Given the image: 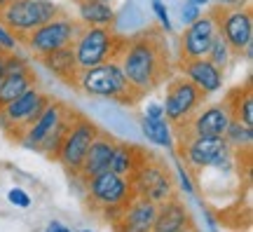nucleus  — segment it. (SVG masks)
I'll list each match as a JSON object with an SVG mask.
<instances>
[{
	"label": "nucleus",
	"mask_w": 253,
	"mask_h": 232,
	"mask_svg": "<svg viewBox=\"0 0 253 232\" xmlns=\"http://www.w3.org/2000/svg\"><path fill=\"white\" fill-rule=\"evenodd\" d=\"M118 63L125 78L134 85L141 96H148L164 87L176 71L169 43L162 28L148 26L131 38H125V45L118 54Z\"/></svg>",
	"instance_id": "f257e3e1"
},
{
	"label": "nucleus",
	"mask_w": 253,
	"mask_h": 232,
	"mask_svg": "<svg viewBox=\"0 0 253 232\" xmlns=\"http://www.w3.org/2000/svg\"><path fill=\"white\" fill-rule=\"evenodd\" d=\"M73 115H75V110L68 103L52 96L47 101V106L40 110V115L33 120V125L21 134L19 145H24L28 150L42 152L47 160H54L59 143H61L66 129L71 125Z\"/></svg>",
	"instance_id": "f03ea898"
},
{
	"label": "nucleus",
	"mask_w": 253,
	"mask_h": 232,
	"mask_svg": "<svg viewBox=\"0 0 253 232\" xmlns=\"http://www.w3.org/2000/svg\"><path fill=\"white\" fill-rule=\"evenodd\" d=\"M80 186L84 187L87 209L108 225L122 214V209L136 197L129 179H125V176H120V174H115L110 169L82 181Z\"/></svg>",
	"instance_id": "7ed1b4c3"
},
{
	"label": "nucleus",
	"mask_w": 253,
	"mask_h": 232,
	"mask_svg": "<svg viewBox=\"0 0 253 232\" xmlns=\"http://www.w3.org/2000/svg\"><path fill=\"white\" fill-rule=\"evenodd\" d=\"M75 90H80L87 96L118 101L122 106H138L141 98H143L134 85L125 78L118 59L99 63V66H91V68H82Z\"/></svg>",
	"instance_id": "20e7f679"
},
{
	"label": "nucleus",
	"mask_w": 253,
	"mask_h": 232,
	"mask_svg": "<svg viewBox=\"0 0 253 232\" xmlns=\"http://www.w3.org/2000/svg\"><path fill=\"white\" fill-rule=\"evenodd\" d=\"M129 183H131V190H134L136 197H143L153 204H162V202L178 195L176 181H173V174L167 160L150 150L143 152L138 167L129 176Z\"/></svg>",
	"instance_id": "39448f33"
},
{
	"label": "nucleus",
	"mask_w": 253,
	"mask_h": 232,
	"mask_svg": "<svg viewBox=\"0 0 253 232\" xmlns=\"http://www.w3.org/2000/svg\"><path fill=\"white\" fill-rule=\"evenodd\" d=\"M122 45L125 36H120L115 26H80L73 40V54L82 71L118 59Z\"/></svg>",
	"instance_id": "423d86ee"
},
{
	"label": "nucleus",
	"mask_w": 253,
	"mask_h": 232,
	"mask_svg": "<svg viewBox=\"0 0 253 232\" xmlns=\"http://www.w3.org/2000/svg\"><path fill=\"white\" fill-rule=\"evenodd\" d=\"M59 14H63V9L54 0H12L9 5L0 9V24L9 28L21 43L26 33L56 19Z\"/></svg>",
	"instance_id": "0eeeda50"
},
{
	"label": "nucleus",
	"mask_w": 253,
	"mask_h": 232,
	"mask_svg": "<svg viewBox=\"0 0 253 232\" xmlns=\"http://www.w3.org/2000/svg\"><path fill=\"white\" fill-rule=\"evenodd\" d=\"M216 17L218 33L227 43L232 56H251L253 43V12L249 2L235 5V7H211Z\"/></svg>",
	"instance_id": "6e6552de"
},
{
	"label": "nucleus",
	"mask_w": 253,
	"mask_h": 232,
	"mask_svg": "<svg viewBox=\"0 0 253 232\" xmlns=\"http://www.w3.org/2000/svg\"><path fill=\"white\" fill-rule=\"evenodd\" d=\"M49 98L52 96L36 85V87H28L24 94H19L14 101H9L0 110V129L5 132L9 141L19 143L21 134L33 125V120L40 115V110L47 106Z\"/></svg>",
	"instance_id": "1a4fd4ad"
},
{
	"label": "nucleus",
	"mask_w": 253,
	"mask_h": 232,
	"mask_svg": "<svg viewBox=\"0 0 253 232\" xmlns=\"http://www.w3.org/2000/svg\"><path fill=\"white\" fill-rule=\"evenodd\" d=\"M99 132L101 129L91 122L89 117H84L82 113L75 110L71 125H68L61 143H59V150L54 155V162H59L63 169H66V174H71L73 179H75V174L80 169V164L84 160L87 150H89L91 141L99 136Z\"/></svg>",
	"instance_id": "9d476101"
},
{
	"label": "nucleus",
	"mask_w": 253,
	"mask_h": 232,
	"mask_svg": "<svg viewBox=\"0 0 253 232\" xmlns=\"http://www.w3.org/2000/svg\"><path fill=\"white\" fill-rule=\"evenodd\" d=\"M204 101H207V94L197 90L188 78H183L181 73L171 75L169 80L164 82L162 108H164V120L171 127H178L185 120H190L199 108L204 106Z\"/></svg>",
	"instance_id": "9b49d317"
},
{
	"label": "nucleus",
	"mask_w": 253,
	"mask_h": 232,
	"mask_svg": "<svg viewBox=\"0 0 253 232\" xmlns=\"http://www.w3.org/2000/svg\"><path fill=\"white\" fill-rule=\"evenodd\" d=\"M80 26L82 24L75 17L59 14L56 19L33 28L31 33H26V38L21 40V45H26V49L31 52L33 59H40L45 54H52L56 49H61V47L73 45V40L78 36Z\"/></svg>",
	"instance_id": "f8f14e48"
},
{
	"label": "nucleus",
	"mask_w": 253,
	"mask_h": 232,
	"mask_svg": "<svg viewBox=\"0 0 253 232\" xmlns=\"http://www.w3.org/2000/svg\"><path fill=\"white\" fill-rule=\"evenodd\" d=\"M173 148L190 174H199L209 169L230 145L223 136H178L173 139Z\"/></svg>",
	"instance_id": "ddd939ff"
},
{
	"label": "nucleus",
	"mask_w": 253,
	"mask_h": 232,
	"mask_svg": "<svg viewBox=\"0 0 253 232\" xmlns=\"http://www.w3.org/2000/svg\"><path fill=\"white\" fill-rule=\"evenodd\" d=\"M218 36L216 17L213 12H202L192 24L185 26L178 43V61H192V59H204L209 56V49L213 45V38Z\"/></svg>",
	"instance_id": "4468645a"
},
{
	"label": "nucleus",
	"mask_w": 253,
	"mask_h": 232,
	"mask_svg": "<svg viewBox=\"0 0 253 232\" xmlns=\"http://www.w3.org/2000/svg\"><path fill=\"white\" fill-rule=\"evenodd\" d=\"M232 125V115L227 110L225 101H218L211 106H202L195 115L183 125L173 127V136H225L227 127Z\"/></svg>",
	"instance_id": "2eb2a0df"
},
{
	"label": "nucleus",
	"mask_w": 253,
	"mask_h": 232,
	"mask_svg": "<svg viewBox=\"0 0 253 232\" xmlns=\"http://www.w3.org/2000/svg\"><path fill=\"white\" fill-rule=\"evenodd\" d=\"M176 71L181 73L183 78H188L197 90L204 94H213V92L223 90L225 82V71H220L211 59H192V61H176Z\"/></svg>",
	"instance_id": "dca6fc26"
},
{
	"label": "nucleus",
	"mask_w": 253,
	"mask_h": 232,
	"mask_svg": "<svg viewBox=\"0 0 253 232\" xmlns=\"http://www.w3.org/2000/svg\"><path fill=\"white\" fill-rule=\"evenodd\" d=\"M115 145H118V139L106 134V132L101 129L99 136L91 141L89 150H87V155H84V160H82V164H80V169L75 174V181L82 183V181L91 179V176H96L101 171H108L110 169V157H113Z\"/></svg>",
	"instance_id": "f3484780"
},
{
	"label": "nucleus",
	"mask_w": 253,
	"mask_h": 232,
	"mask_svg": "<svg viewBox=\"0 0 253 232\" xmlns=\"http://www.w3.org/2000/svg\"><path fill=\"white\" fill-rule=\"evenodd\" d=\"M155 211H157V204L148 202L143 197H134L122 209V214L110 223V228H113V232H150Z\"/></svg>",
	"instance_id": "a211bd4d"
},
{
	"label": "nucleus",
	"mask_w": 253,
	"mask_h": 232,
	"mask_svg": "<svg viewBox=\"0 0 253 232\" xmlns=\"http://www.w3.org/2000/svg\"><path fill=\"white\" fill-rule=\"evenodd\" d=\"M192 228H197V225L192 221L188 206L183 204V199L176 195L171 199L162 202V204H157L150 232H188Z\"/></svg>",
	"instance_id": "6ab92c4d"
},
{
	"label": "nucleus",
	"mask_w": 253,
	"mask_h": 232,
	"mask_svg": "<svg viewBox=\"0 0 253 232\" xmlns=\"http://www.w3.org/2000/svg\"><path fill=\"white\" fill-rule=\"evenodd\" d=\"M47 73H52L56 80H61L68 87H78V78H80V66L75 61V54H73V45L61 47L52 54H45L36 59Z\"/></svg>",
	"instance_id": "aec40b11"
},
{
	"label": "nucleus",
	"mask_w": 253,
	"mask_h": 232,
	"mask_svg": "<svg viewBox=\"0 0 253 232\" xmlns=\"http://www.w3.org/2000/svg\"><path fill=\"white\" fill-rule=\"evenodd\" d=\"M78 7V21L82 26H115V9L103 0H73Z\"/></svg>",
	"instance_id": "412c9836"
},
{
	"label": "nucleus",
	"mask_w": 253,
	"mask_h": 232,
	"mask_svg": "<svg viewBox=\"0 0 253 232\" xmlns=\"http://www.w3.org/2000/svg\"><path fill=\"white\" fill-rule=\"evenodd\" d=\"M225 101L227 110L235 122H242L246 127H253V92H251V80H246L244 85L235 87L232 92H227Z\"/></svg>",
	"instance_id": "4be33fe9"
},
{
	"label": "nucleus",
	"mask_w": 253,
	"mask_h": 232,
	"mask_svg": "<svg viewBox=\"0 0 253 232\" xmlns=\"http://www.w3.org/2000/svg\"><path fill=\"white\" fill-rule=\"evenodd\" d=\"M36 85H38V75L33 71V66L19 73H5V78L0 82V110L7 106L9 101H14L19 94H24L28 87H36Z\"/></svg>",
	"instance_id": "5701e85b"
},
{
	"label": "nucleus",
	"mask_w": 253,
	"mask_h": 232,
	"mask_svg": "<svg viewBox=\"0 0 253 232\" xmlns=\"http://www.w3.org/2000/svg\"><path fill=\"white\" fill-rule=\"evenodd\" d=\"M145 148L136 145V143H129V141H118L115 150H113V157H110V171H115L120 176L129 179L134 169L138 167V162L143 157Z\"/></svg>",
	"instance_id": "b1692460"
},
{
	"label": "nucleus",
	"mask_w": 253,
	"mask_h": 232,
	"mask_svg": "<svg viewBox=\"0 0 253 232\" xmlns=\"http://www.w3.org/2000/svg\"><path fill=\"white\" fill-rule=\"evenodd\" d=\"M141 129H143L145 139L160 148L173 150V127L167 120H153V117H141Z\"/></svg>",
	"instance_id": "393cba45"
},
{
	"label": "nucleus",
	"mask_w": 253,
	"mask_h": 232,
	"mask_svg": "<svg viewBox=\"0 0 253 232\" xmlns=\"http://www.w3.org/2000/svg\"><path fill=\"white\" fill-rule=\"evenodd\" d=\"M227 141V145L232 148V150L242 152V150H251L253 145V127H246L242 122H235L232 120V125L227 127L225 136H223Z\"/></svg>",
	"instance_id": "a878e982"
},
{
	"label": "nucleus",
	"mask_w": 253,
	"mask_h": 232,
	"mask_svg": "<svg viewBox=\"0 0 253 232\" xmlns=\"http://www.w3.org/2000/svg\"><path fill=\"white\" fill-rule=\"evenodd\" d=\"M207 59H211V61L216 63L220 71H227L230 68V63H232V52H230V47H227V43L223 40V36L218 33L216 38H213V45H211V49H209V56Z\"/></svg>",
	"instance_id": "bb28decb"
},
{
	"label": "nucleus",
	"mask_w": 253,
	"mask_h": 232,
	"mask_svg": "<svg viewBox=\"0 0 253 232\" xmlns=\"http://www.w3.org/2000/svg\"><path fill=\"white\" fill-rule=\"evenodd\" d=\"M17 47H19V40L14 38V33H12L9 28H5L2 24H0V54L17 52Z\"/></svg>",
	"instance_id": "cd10ccee"
},
{
	"label": "nucleus",
	"mask_w": 253,
	"mask_h": 232,
	"mask_svg": "<svg viewBox=\"0 0 253 232\" xmlns=\"http://www.w3.org/2000/svg\"><path fill=\"white\" fill-rule=\"evenodd\" d=\"M7 199H9V204L19 206V209H28L31 206V195H28L26 190H21V187H12L7 192Z\"/></svg>",
	"instance_id": "c85d7f7f"
},
{
	"label": "nucleus",
	"mask_w": 253,
	"mask_h": 232,
	"mask_svg": "<svg viewBox=\"0 0 253 232\" xmlns=\"http://www.w3.org/2000/svg\"><path fill=\"white\" fill-rule=\"evenodd\" d=\"M153 12L157 14V19H160V24H162L164 31L171 33V19H169V12H167V7L162 5V0H153Z\"/></svg>",
	"instance_id": "c756f323"
},
{
	"label": "nucleus",
	"mask_w": 253,
	"mask_h": 232,
	"mask_svg": "<svg viewBox=\"0 0 253 232\" xmlns=\"http://www.w3.org/2000/svg\"><path fill=\"white\" fill-rule=\"evenodd\" d=\"M202 14V7H197L195 2H190V0H185V5H183L181 9V19H183V24L188 26V24H192L195 19Z\"/></svg>",
	"instance_id": "7c9ffc66"
},
{
	"label": "nucleus",
	"mask_w": 253,
	"mask_h": 232,
	"mask_svg": "<svg viewBox=\"0 0 253 232\" xmlns=\"http://www.w3.org/2000/svg\"><path fill=\"white\" fill-rule=\"evenodd\" d=\"M176 171H178V179H181V183H183V190H185V195H192V192H195V186L190 183V179H188V174H185V169H183L181 164H176Z\"/></svg>",
	"instance_id": "2f4dec72"
},
{
	"label": "nucleus",
	"mask_w": 253,
	"mask_h": 232,
	"mask_svg": "<svg viewBox=\"0 0 253 232\" xmlns=\"http://www.w3.org/2000/svg\"><path fill=\"white\" fill-rule=\"evenodd\" d=\"M145 117H153V120H162V117H164L162 103H150V106L145 108Z\"/></svg>",
	"instance_id": "473e14b6"
},
{
	"label": "nucleus",
	"mask_w": 253,
	"mask_h": 232,
	"mask_svg": "<svg viewBox=\"0 0 253 232\" xmlns=\"http://www.w3.org/2000/svg\"><path fill=\"white\" fill-rule=\"evenodd\" d=\"M45 232H71V230H68V228H66L61 221H52V223L45 228Z\"/></svg>",
	"instance_id": "72a5a7b5"
},
{
	"label": "nucleus",
	"mask_w": 253,
	"mask_h": 232,
	"mask_svg": "<svg viewBox=\"0 0 253 232\" xmlns=\"http://www.w3.org/2000/svg\"><path fill=\"white\" fill-rule=\"evenodd\" d=\"M211 2H216L220 7H235V5H242L244 0H211Z\"/></svg>",
	"instance_id": "f704fd0d"
},
{
	"label": "nucleus",
	"mask_w": 253,
	"mask_h": 232,
	"mask_svg": "<svg viewBox=\"0 0 253 232\" xmlns=\"http://www.w3.org/2000/svg\"><path fill=\"white\" fill-rule=\"evenodd\" d=\"M190 2H195V5H197V7H209V5H211V0H190Z\"/></svg>",
	"instance_id": "c9c22d12"
},
{
	"label": "nucleus",
	"mask_w": 253,
	"mask_h": 232,
	"mask_svg": "<svg viewBox=\"0 0 253 232\" xmlns=\"http://www.w3.org/2000/svg\"><path fill=\"white\" fill-rule=\"evenodd\" d=\"M9 2H12V0H0V9L5 7V5H9Z\"/></svg>",
	"instance_id": "e433bc0d"
},
{
	"label": "nucleus",
	"mask_w": 253,
	"mask_h": 232,
	"mask_svg": "<svg viewBox=\"0 0 253 232\" xmlns=\"http://www.w3.org/2000/svg\"><path fill=\"white\" fill-rule=\"evenodd\" d=\"M188 232H199V230H197V228H192V230H188Z\"/></svg>",
	"instance_id": "4c0bfd02"
},
{
	"label": "nucleus",
	"mask_w": 253,
	"mask_h": 232,
	"mask_svg": "<svg viewBox=\"0 0 253 232\" xmlns=\"http://www.w3.org/2000/svg\"><path fill=\"white\" fill-rule=\"evenodd\" d=\"M75 232H91V230H75Z\"/></svg>",
	"instance_id": "58836bf2"
},
{
	"label": "nucleus",
	"mask_w": 253,
	"mask_h": 232,
	"mask_svg": "<svg viewBox=\"0 0 253 232\" xmlns=\"http://www.w3.org/2000/svg\"><path fill=\"white\" fill-rule=\"evenodd\" d=\"M103 2H110V5H113V0H103Z\"/></svg>",
	"instance_id": "ea45409f"
}]
</instances>
